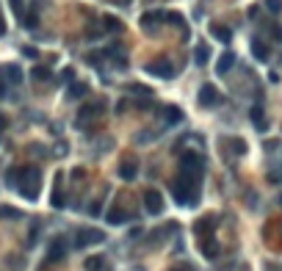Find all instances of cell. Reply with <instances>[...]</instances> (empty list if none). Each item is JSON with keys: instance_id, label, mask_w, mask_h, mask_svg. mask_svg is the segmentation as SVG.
<instances>
[{"instance_id": "6da1fadb", "label": "cell", "mask_w": 282, "mask_h": 271, "mask_svg": "<svg viewBox=\"0 0 282 271\" xmlns=\"http://www.w3.org/2000/svg\"><path fill=\"white\" fill-rule=\"evenodd\" d=\"M11 172H14V177H19V180L11 183L14 191H19L25 199H36L39 188H42V172H39V166H14Z\"/></svg>"}, {"instance_id": "7a4b0ae2", "label": "cell", "mask_w": 282, "mask_h": 271, "mask_svg": "<svg viewBox=\"0 0 282 271\" xmlns=\"http://www.w3.org/2000/svg\"><path fill=\"white\" fill-rule=\"evenodd\" d=\"M169 188H172V197L177 205H197L199 202V177L177 175Z\"/></svg>"}, {"instance_id": "3957f363", "label": "cell", "mask_w": 282, "mask_h": 271, "mask_svg": "<svg viewBox=\"0 0 282 271\" xmlns=\"http://www.w3.org/2000/svg\"><path fill=\"white\" fill-rule=\"evenodd\" d=\"M202 172H205V158L199 152H183L180 155V175L202 177Z\"/></svg>"}, {"instance_id": "277c9868", "label": "cell", "mask_w": 282, "mask_h": 271, "mask_svg": "<svg viewBox=\"0 0 282 271\" xmlns=\"http://www.w3.org/2000/svg\"><path fill=\"white\" fill-rule=\"evenodd\" d=\"M105 241V233L97 227H80L78 233H75V249H86V247H94V244H102Z\"/></svg>"}, {"instance_id": "5b68a950", "label": "cell", "mask_w": 282, "mask_h": 271, "mask_svg": "<svg viewBox=\"0 0 282 271\" xmlns=\"http://www.w3.org/2000/svg\"><path fill=\"white\" fill-rule=\"evenodd\" d=\"M102 111H105V103H102V100H94V103L83 105V108H80V114H78V119H75V125L83 127V125H89V122L100 119Z\"/></svg>"}, {"instance_id": "8992f818", "label": "cell", "mask_w": 282, "mask_h": 271, "mask_svg": "<svg viewBox=\"0 0 282 271\" xmlns=\"http://www.w3.org/2000/svg\"><path fill=\"white\" fill-rule=\"evenodd\" d=\"M144 69L150 75H155V78H163V80L174 78V66H172V61H169V58H155V61H150Z\"/></svg>"}, {"instance_id": "52a82bcc", "label": "cell", "mask_w": 282, "mask_h": 271, "mask_svg": "<svg viewBox=\"0 0 282 271\" xmlns=\"http://www.w3.org/2000/svg\"><path fill=\"white\" fill-rule=\"evenodd\" d=\"M222 103V94H219V89L213 83H205L202 89H199V105L202 108H213V105Z\"/></svg>"}, {"instance_id": "ba28073f", "label": "cell", "mask_w": 282, "mask_h": 271, "mask_svg": "<svg viewBox=\"0 0 282 271\" xmlns=\"http://www.w3.org/2000/svg\"><path fill=\"white\" fill-rule=\"evenodd\" d=\"M64 258H66V238L64 235H55L53 241L47 244V260L50 263H58Z\"/></svg>"}, {"instance_id": "9c48e42d", "label": "cell", "mask_w": 282, "mask_h": 271, "mask_svg": "<svg viewBox=\"0 0 282 271\" xmlns=\"http://www.w3.org/2000/svg\"><path fill=\"white\" fill-rule=\"evenodd\" d=\"M144 208L152 213V216H161V213H163V208H166V205H163V197L155 191V188H150V191L144 194Z\"/></svg>"}, {"instance_id": "30bf717a", "label": "cell", "mask_w": 282, "mask_h": 271, "mask_svg": "<svg viewBox=\"0 0 282 271\" xmlns=\"http://www.w3.org/2000/svg\"><path fill=\"white\" fill-rule=\"evenodd\" d=\"M119 177H122V180H127V183H130V180H136V177H138V158H125V161H122L119 163Z\"/></svg>"}, {"instance_id": "8fae6325", "label": "cell", "mask_w": 282, "mask_h": 271, "mask_svg": "<svg viewBox=\"0 0 282 271\" xmlns=\"http://www.w3.org/2000/svg\"><path fill=\"white\" fill-rule=\"evenodd\" d=\"M161 19H166V14H163V11H147L144 17H141V28H144L147 33H158Z\"/></svg>"}, {"instance_id": "7c38bea8", "label": "cell", "mask_w": 282, "mask_h": 271, "mask_svg": "<svg viewBox=\"0 0 282 271\" xmlns=\"http://www.w3.org/2000/svg\"><path fill=\"white\" fill-rule=\"evenodd\" d=\"M0 75H3V80H6V83H11V86L22 83V69H19L17 64H3Z\"/></svg>"}, {"instance_id": "4fadbf2b", "label": "cell", "mask_w": 282, "mask_h": 271, "mask_svg": "<svg viewBox=\"0 0 282 271\" xmlns=\"http://www.w3.org/2000/svg\"><path fill=\"white\" fill-rule=\"evenodd\" d=\"M213 230H216V219H213V216H205V219H199V222L194 224V233H197L199 238L213 235Z\"/></svg>"}, {"instance_id": "5bb4252c", "label": "cell", "mask_w": 282, "mask_h": 271, "mask_svg": "<svg viewBox=\"0 0 282 271\" xmlns=\"http://www.w3.org/2000/svg\"><path fill=\"white\" fill-rule=\"evenodd\" d=\"M233 64H235V53H222V58H219V64H216V72L219 75H227L230 69H233Z\"/></svg>"}, {"instance_id": "9a60e30c", "label": "cell", "mask_w": 282, "mask_h": 271, "mask_svg": "<svg viewBox=\"0 0 282 271\" xmlns=\"http://www.w3.org/2000/svg\"><path fill=\"white\" fill-rule=\"evenodd\" d=\"M105 219H108V224H125L127 222L125 211H122L119 205H111L108 211H105Z\"/></svg>"}, {"instance_id": "2e32d148", "label": "cell", "mask_w": 282, "mask_h": 271, "mask_svg": "<svg viewBox=\"0 0 282 271\" xmlns=\"http://www.w3.org/2000/svg\"><path fill=\"white\" fill-rule=\"evenodd\" d=\"M208 58H210V47H208L205 42H199L197 50H194V64H197V66H205V64H208Z\"/></svg>"}, {"instance_id": "e0dca14e", "label": "cell", "mask_w": 282, "mask_h": 271, "mask_svg": "<svg viewBox=\"0 0 282 271\" xmlns=\"http://www.w3.org/2000/svg\"><path fill=\"white\" fill-rule=\"evenodd\" d=\"M210 33L224 44H230V39H233V30H230L227 25H210Z\"/></svg>"}, {"instance_id": "ac0fdd59", "label": "cell", "mask_w": 282, "mask_h": 271, "mask_svg": "<svg viewBox=\"0 0 282 271\" xmlns=\"http://www.w3.org/2000/svg\"><path fill=\"white\" fill-rule=\"evenodd\" d=\"M61 186H64V175H55V186H53V208H64L66 199L61 197Z\"/></svg>"}, {"instance_id": "d6986e66", "label": "cell", "mask_w": 282, "mask_h": 271, "mask_svg": "<svg viewBox=\"0 0 282 271\" xmlns=\"http://www.w3.org/2000/svg\"><path fill=\"white\" fill-rule=\"evenodd\" d=\"M89 94V83H72L66 91V100H80V97Z\"/></svg>"}, {"instance_id": "ffe728a7", "label": "cell", "mask_w": 282, "mask_h": 271, "mask_svg": "<svg viewBox=\"0 0 282 271\" xmlns=\"http://www.w3.org/2000/svg\"><path fill=\"white\" fill-rule=\"evenodd\" d=\"M249 116H252V122H255V127H258V130H266V127H269L266 114H263V108H260V105H255V108L249 111Z\"/></svg>"}, {"instance_id": "44dd1931", "label": "cell", "mask_w": 282, "mask_h": 271, "mask_svg": "<svg viewBox=\"0 0 282 271\" xmlns=\"http://www.w3.org/2000/svg\"><path fill=\"white\" fill-rule=\"evenodd\" d=\"M202 255H205V258H210V260L219 255V247H216V241H213V235L202 238Z\"/></svg>"}, {"instance_id": "7402d4cb", "label": "cell", "mask_w": 282, "mask_h": 271, "mask_svg": "<svg viewBox=\"0 0 282 271\" xmlns=\"http://www.w3.org/2000/svg\"><path fill=\"white\" fill-rule=\"evenodd\" d=\"M252 55L258 61H269V47H266L260 39H252Z\"/></svg>"}, {"instance_id": "603a6c76", "label": "cell", "mask_w": 282, "mask_h": 271, "mask_svg": "<svg viewBox=\"0 0 282 271\" xmlns=\"http://www.w3.org/2000/svg\"><path fill=\"white\" fill-rule=\"evenodd\" d=\"M163 116H166V125H177L183 119V111L177 105H169V108H163Z\"/></svg>"}, {"instance_id": "cb8c5ba5", "label": "cell", "mask_w": 282, "mask_h": 271, "mask_svg": "<svg viewBox=\"0 0 282 271\" xmlns=\"http://www.w3.org/2000/svg\"><path fill=\"white\" fill-rule=\"evenodd\" d=\"M224 144L233 150V155H246V141L244 139H227Z\"/></svg>"}, {"instance_id": "d4e9b609", "label": "cell", "mask_w": 282, "mask_h": 271, "mask_svg": "<svg viewBox=\"0 0 282 271\" xmlns=\"http://www.w3.org/2000/svg\"><path fill=\"white\" fill-rule=\"evenodd\" d=\"M102 263H105V258L94 255V258H89V260L83 263V269H86V271H100V269H102Z\"/></svg>"}, {"instance_id": "484cf974", "label": "cell", "mask_w": 282, "mask_h": 271, "mask_svg": "<svg viewBox=\"0 0 282 271\" xmlns=\"http://www.w3.org/2000/svg\"><path fill=\"white\" fill-rule=\"evenodd\" d=\"M0 219H22V213L17 208H8V205H0Z\"/></svg>"}, {"instance_id": "4316f807", "label": "cell", "mask_w": 282, "mask_h": 271, "mask_svg": "<svg viewBox=\"0 0 282 271\" xmlns=\"http://www.w3.org/2000/svg\"><path fill=\"white\" fill-rule=\"evenodd\" d=\"M102 25H105V30H114V33H119V30H122V22L116 17H105V19H102Z\"/></svg>"}, {"instance_id": "83f0119b", "label": "cell", "mask_w": 282, "mask_h": 271, "mask_svg": "<svg viewBox=\"0 0 282 271\" xmlns=\"http://www.w3.org/2000/svg\"><path fill=\"white\" fill-rule=\"evenodd\" d=\"M155 139H158V133H155V130H141V133L136 136L138 144H147V141H155Z\"/></svg>"}, {"instance_id": "f1b7e54d", "label": "cell", "mask_w": 282, "mask_h": 271, "mask_svg": "<svg viewBox=\"0 0 282 271\" xmlns=\"http://www.w3.org/2000/svg\"><path fill=\"white\" fill-rule=\"evenodd\" d=\"M127 91H130V94H141V97H152V91L147 89V86H141V83H133V86H127Z\"/></svg>"}, {"instance_id": "f546056e", "label": "cell", "mask_w": 282, "mask_h": 271, "mask_svg": "<svg viewBox=\"0 0 282 271\" xmlns=\"http://www.w3.org/2000/svg\"><path fill=\"white\" fill-rule=\"evenodd\" d=\"M33 78L36 80H50V69L47 66H36V69H33Z\"/></svg>"}, {"instance_id": "4dcf8cb0", "label": "cell", "mask_w": 282, "mask_h": 271, "mask_svg": "<svg viewBox=\"0 0 282 271\" xmlns=\"http://www.w3.org/2000/svg\"><path fill=\"white\" fill-rule=\"evenodd\" d=\"M266 8H269L271 14H280L282 11V0H266Z\"/></svg>"}, {"instance_id": "1f68e13d", "label": "cell", "mask_w": 282, "mask_h": 271, "mask_svg": "<svg viewBox=\"0 0 282 271\" xmlns=\"http://www.w3.org/2000/svg\"><path fill=\"white\" fill-rule=\"evenodd\" d=\"M66 150H69V147H66V141H64V144H55V155H58V158H64Z\"/></svg>"}, {"instance_id": "d6a6232c", "label": "cell", "mask_w": 282, "mask_h": 271, "mask_svg": "<svg viewBox=\"0 0 282 271\" xmlns=\"http://www.w3.org/2000/svg\"><path fill=\"white\" fill-rule=\"evenodd\" d=\"M269 180H271V183H282V172H271Z\"/></svg>"}, {"instance_id": "836d02e7", "label": "cell", "mask_w": 282, "mask_h": 271, "mask_svg": "<svg viewBox=\"0 0 282 271\" xmlns=\"http://www.w3.org/2000/svg\"><path fill=\"white\" fill-rule=\"evenodd\" d=\"M6 86H8V83L3 80V75H0V97H6Z\"/></svg>"}, {"instance_id": "e575fe53", "label": "cell", "mask_w": 282, "mask_h": 271, "mask_svg": "<svg viewBox=\"0 0 282 271\" xmlns=\"http://www.w3.org/2000/svg\"><path fill=\"white\" fill-rule=\"evenodd\" d=\"M22 53H25V55H28V58H36V50H33V47H25V50H22Z\"/></svg>"}, {"instance_id": "d590c367", "label": "cell", "mask_w": 282, "mask_h": 271, "mask_svg": "<svg viewBox=\"0 0 282 271\" xmlns=\"http://www.w3.org/2000/svg\"><path fill=\"white\" fill-rule=\"evenodd\" d=\"M271 33H274V39H280L282 42V28H271Z\"/></svg>"}, {"instance_id": "8d00e7d4", "label": "cell", "mask_w": 282, "mask_h": 271, "mask_svg": "<svg viewBox=\"0 0 282 271\" xmlns=\"http://www.w3.org/2000/svg\"><path fill=\"white\" fill-rule=\"evenodd\" d=\"M3 130H6V116L0 114V133H3Z\"/></svg>"}, {"instance_id": "74e56055", "label": "cell", "mask_w": 282, "mask_h": 271, "mask_svg": "<svg viewBox=\"0 0 282 271\" xmlns=\"http://www.w3.org/2000/svg\"><path fill=\"white\" fill-rule=\"evenodd\" d=\"M6 33V22H3V17H0V36Z\"/></svg>"}, {"instance_id": "f35d334b", "label": "cell", "mask_w": 282, "mask_h": 271, "mask_svg": "<svg viewBox=\"0 0 282 271\" xmlns=\"http://www.w3.org/2000/svg\"><path fill=\"white\" fill-rule=\"evenodd\" d=\"M172 271H191V269H188V266H174Z\"/></svg>"}, {"instance_id": "ab89813d", "label": "cell", "mask_w": 282, "mask_h": 271, "mask_svg": "<svg viewBox=\"0 0 282 271\" xmlns=\"http://www.w3.org/2000/svg\"><path fill=\"white\" fill-rule=\"evenodd\" d=\"M280 205H282V194H280Z\"/></svg>"}, {"instance_id": "60d3db41", "label": "cell", "mask_w": 282, "mask_h": 271, "mask_svg": "<svg viewBox=\"0 0 282 271\" xmlns=\"http://www.w3.org/2000/svg\"><path fill=\"white\" fill-rule=\"evenodd\" d=\"M280 64H282V58H280Z\"/></svg>"}]
</instances>
